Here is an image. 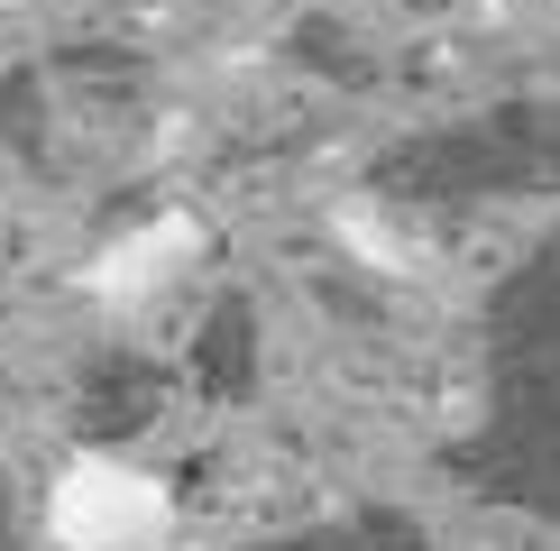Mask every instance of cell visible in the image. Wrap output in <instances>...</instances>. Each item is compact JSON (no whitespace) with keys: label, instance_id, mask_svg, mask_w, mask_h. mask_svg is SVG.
<instances>
[{"label":"cell","instance_id":"cell-3","mask_svg":"<svg viewBox=\"0 0 560 551\" xmlns=\"http://www.w3.org/2000/svg\"><path fill=\"white\" fill-rule=\"evenodd\" d=\"M194 248H202V230L166 212V221H148V230H129V239H110L102 258H92V276H83V285L102 294L110 313H138V304H148V294H166L175 276L194 267Z\"/></svg>","mask_w":560,"mask_h":551},{"label":"cell","instance_id":"cell-1","mask_svg":"<svg viewBox=\"0 0 560 551\" xmlns=\"http://www.w3.org/2000/svg\"><path fill=\"white\" fill-rule=\"evenodd\" d=\"M487 488L560 515V258L515 276L487 350Z\"/></svg>","mask_w":560,"mask_h":551},{"label":"cell","instance_id":"cell-2","mask_svg":"<svg viewBox=\"0 0 560 551\" xmlns=\"http://www.w3.org/2000/svg\"><path fill=\"white\" fill-rule=\"evenodd\" d=\"M175 496L129 450H83L46 488V551H166Z\"/></svg>","mask_w":560,"mask_h":551}]
</instances>
